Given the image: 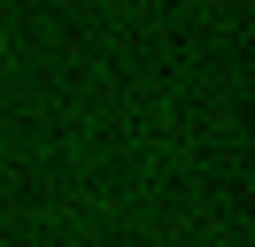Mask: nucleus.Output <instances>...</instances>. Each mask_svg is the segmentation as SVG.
Wrapping results in <instances>:
<instances>
[]
</instances>
